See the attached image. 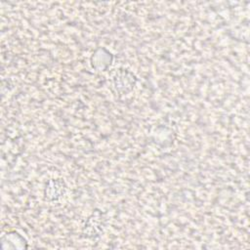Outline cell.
<instances>
[{
    "label": "cell",
    "mask_w": 250,
    "mask_h": 250,
    "mask_svg": "<svg viewBox=\"0 0 250 250\" xmlns=\"http://www.w3.org/2000/svg\"><path fill=\"white\" fill-rule=\"evenodd\" d=\"M113 91L119 96H125L133 92L137 85L136 75L129 69L118 68L110 77Z\"/></svg>",
    "instance_id": "obj_1"
},
{
    "label": "cell",
    "mask_w": 250,
    "mask_h": 250,
    "mask_svg": "<svg viewBox=\"0 0 250 250\" xmlns=\"http://www.w3.org/2000/svg\"><path fill=\"white\" fill-rule=\"evenodd\" d=\"M105 224H106L105 213L102 212L99 209H96L87 218L83 226V229H82L83 236L89 239L98 238L104 232Z\"/></svg>",
    "instance_id": "obj_2"
},
{
    "label": "cell",
    "mask_w": 250,
    "mask_h": 250,
    "mask_svg": "<svg viewBox=\"0 0 250 250\" xmlns=\"http://www.w3.org/2000/svg\"><path fill=\"white\" fill-rule=\"evenodd\" d=\"M67 192V187L63 179L52 178L48 180L44 188V197L50 203L61 202Z\"/></svg>",
    "instance_id": "obj_3"
}]
</instances>
